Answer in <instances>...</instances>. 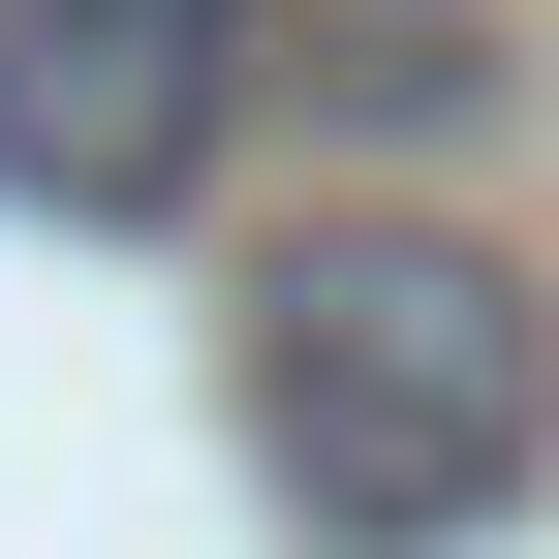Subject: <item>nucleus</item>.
<instances>
[{"instance_id":"f257e3e1","label":"nucleus","mask_w":559,"mask_h":559,"mask_svg":"<svg viewBox=\"0 0 559 559\" xmlns=\"http://www.w3.org/2000/svg\"><path fill=\"white\" fill-rule=\"evenodd\" d=\"M528 436H559V311H528L466 218H311V249L249 280V466H280V528H311V559H436V528H498Z\"/></svg>"},{"instance_id":"f03ea898","label":"nucleus","mask_w":559,"mask_h":559,"mask_svg":"<svg viewBox=\"0 0 559 559\" xmlns=\"http://www.w3.org/2000/svg\"><path fill=\"white\" fill-rule=\"evenodd\" d=\"M249 62H280V0H0V187L32 218H187Z\"/></svg>"},{"instance_id":"7ed1b4c3","label":"nucleus","mask_w":559,"mask_h":559,"mask_svg":"<svg viewBox=\"0 0 559 559\" xmlns=\"http://www.w3.org/2000/svg\"><path fill=\"white\" fill-rule=\"evenodd\" d=\"M311 94H342V124H466V94H498V62H466L436 0H342V32H311Z\"/></svg>"}]
</instances>
